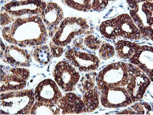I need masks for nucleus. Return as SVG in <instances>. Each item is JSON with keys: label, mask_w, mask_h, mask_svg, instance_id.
<instances>
[{"label": "nucleus", "mask_w": 153, "mask_h": 115, "mask_svg": "<svg viewBox=\"0 0 153 115\" xmlns=\"http://www.w3.org/2000/svg\"><path fill=\"white\" fill-rule=\"evenodd\" d=\"M101 58L104 59H107L114 55L115 51L113 47L107 43L104 44L99 51Z\"/></svg>", "instance_id": "0eeeda50"}, {"label": "nucleus", "mask_w": 153, "mask_h": 115, "mask_svg": "<svg viewBox=\"0 0 153 115\" xmlns=\"http://www.w3.org/2000/svg\"><path fill=\"white\" fill-rule=\"evenodd\" d=\"M55 79L65 92L72 91L79 79V75L66 61L60 62L53 72Z\"/></svg>", "instance_id": "f257e3e1"}, {"label": "nucleus", "mask_w": 153, "mask_h": 115, "mask_svg": "<svg viewBox=\"0 0 153 115\" xmlns=\"http://www.w3.org/2000/svg\"><path fill=\"white\" fill-rule=\"evenodd\" d=\"M100 31L105 38L111 39H115L120 36L116 18L102 23L100 27Z\"/></svg>", "instance_id": "20e7f679"}, {"label": "nucleus", "mask_w": 153, "mask_h": 115, "mask_svg": "<svg viewBox=\"0 0 153 115\" xmlns=\"http://www.w3.org/2000/svg\"><path fill=\"white\" fill-rule=\"evenodd\" d=\"M142 10L147 16V23L150 25L153 24V1H147L142 5Z\"/></svg>", "instance_id": "423d86ee"}, {"label": "nucleus", "mask_w": 153, "mask_h": 115, "mask_svg": "<svg viewBox=\"0 0 153 115\" xmlns=\"http://www.w3.org/2000/svg\"><path fill=\"white\" fill-rule=\"evenodd\" d=\"M50 47L51 48L52 53L54 55V57H58V56H60L61 55L63 51V49L62 48L59 47V46L55 45L54 44H53V42L51 43Z\"/></svg>", "instance_id": "1a4fd4ad"}, {"label": "nucleus", "mask_w": 153, "mask_h": 115, "mask_svg": "<svg viewBox=\"0 0 153 115\" xmlns=\"http://www.w3.org/2000/svg\"><path fill=\"white\" fill-rule=\"evenodd\" d=\"M10 18L7 15L4 13H1V25H6L8 24L9 23H10Z\"/></svg>", "instance_id": "9d476101"}, {"label": "nucleus", "mask_w": 153, "mask_h": 115, "mask_svg": "<svg viewBox=\"0 0 153 115\" xmlns=\"http://www.w3.org/2000/svg\"><path fill=\"white\" fill-rule=\"evenodd\" d=\"M138 45L125 40H120L116 45V50L121 58L130 59L135 53Z\"/></svg>", "instance_id": "39448f33"}, {"label": "nucleus", "mask_w": 153, "mask_h": 115, "mask_svg": "<svg viewBox=\"0 0 153 115\" xmlns=\"http://www.w3.org/2000/svg\"><path fill=\"white\" fill-rule=\"evenodd\" d=\"M116 19L120 31V36L131 39H139L140 38V31L134 24L129 16L124 14L116 17Z\"/></svg>", "instance_id": "7ed1b4c3"}, {"label": "nucleus", "mask_w": 153, "mask_h": 115, "mask_svg": "<svg viewBox=\"0 0 153 115\" xmlns=\"http://www.w3.org/2000/svg\"><path fill=\"white\" fill-rule=\"evenodd\" d=\"M35 94V99L39 102L58 104L61 99V92L51 79H46L40 82L36 88Z\"/></svg>", "instance_id": "f03ea898"}, {"label": "nucleus", "mask_w": 153, "mask_h": 115, "mask_svg": "<svg viewBox=\"0 0 153 115\" xmlns=\"http://www.w3.org/2000/svg\"><path fill=\"white\" fill-rule=\"evenodd\" d=\"M92 8L95 10H101L105 7L108 4V1H93Z\"/></svg>", "instance_id": "6e6552de"}]
</instances>
